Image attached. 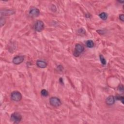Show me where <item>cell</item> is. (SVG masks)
I'll list each match as a JSON object with an SVG mask.
<instances>
[{
    "instance_id": "8992f818",
    "label": "cell",
    "mask_w": 124,
    "mask_h": 124,
    "mask_svg": "<svg viewBox=\"0 0 124 124\" xmlns=\"http://www.w3.org/2000/svg\"><path fill=\"white\" fill-rule=\"evenodd\" d=\"M29 15L33 17H36L40 15V11L37 8H32L29 11Z\"/></svg>"
},
{
    "instance_id": "9a60e30c",
    "label": "cell",
    "mask_w": 124,
    "mask_h": 124,
    "mask_svg": "<svg viewBox=\"0 0 124 124\" xmlns=\"http://www.w3.org/2000/svg\"><path fill=\"white\" fill-rule=\"evenodd\" d=\"M6 22V20L4 18H2L0 17V27L3 26Z\"/></svg>"
},
{
    "instance_id": "9c48e42d",
    "label": "cell",
    "mask_w": 124,
    "mask_h": 124,
    "mask_svg": "<svg viewBox=\"0 0 124 124\" xmlns=\"http://www.w3.org/2000/svg\"><path fill=\"white\" fill-rule=\"evenodd\" d=\"M115 101V97L113 95L108 96L106 99V103L107 105L110 106L114 104Z\"/></svg>"
},
{
    "instance_id": "e0dca14e",
    "label": "cell",
    "mask_w": 124,
    "mask_h": 124,
    "mask_svg": "<svg viewBox=\"0 0 124 124\" xmlns=\"http://www.w3.org/2000/svg\"><path fill=\"white\" fill-rule=\"evenodd\" d=\"M118 90H119L120 92H123L124 88H123V85H120L119 86V87H118Z\"/></svg>"
},
{
    "instance_id": "4fadbf2b",
    "label": "cell",
    "mask_w": 124,
    "mask_h": 124,
    "mask_svg": "<svg viewBox=\"0 0 124 124\" xmlns=\"http://www.w3.org/2000/svg\"><path fill=\"white\" fill-rule=\"evenodd\" d=\"M41 94L42 96L46 97L48 95V92L46 89H43L41 91Z\"/></svg>"
},
{
    "instance_id": "6da1fadb",
    "label": "cell",
    "mask_w": 124,
    "mask_h": 124,
    "mask_svg": "<svg viewBox=\"0 0 124 124\" xmlns=\"http://www.w3.org/2000/svg\"><path fill=\"white\" fill-rule=\"evenodd\" d=\"M84 50V46L80 44H77L75 46V50L73 53V55L75 57H78Z\"/></svg>"
},
{
    "instance_id": "30bf717a",
    "label": "cell",
    "mask_w": 124,
    "mask_h": 124,
    "mask_svg": "<svg viewBox=\"0 0 124 124\" xmlns=\"http://www.w3.org/2000/svg\"><path fill=\"white\" fill-rule=\"evenodd\" d=\"M36 65L41 68H45L47 66V63L42 60H38L36 61Z\"/></svg>"
},
{
    "instance_id": "2e32d148",
    "label": "cell",
    "mask_w": 124,
    "mask_h": 124,
    "mask_svg": "<svg viewBox=\"0 0 124 124\" xmlns=\"http://www.w3.org/2000/svg\"><path fill=\"white\" fill-rule=\"evenodd\" d=\"M116 99L117 100H120L122 103H124V97L123 96H116Z\"/></svg>"
},
{
    "instance_id": "52a82bcc",
    "label": "cell",
    "mask_w": 124,
    "mask_h": 124,
    "mask_svg": "<svg viewBox=\"0 0 124 124\" xmlns=\"http://www.w3.org/2000/svg\"><path fill=\"white\" fill-rule=\"evenodd\" d=\"M24 60L23 56H16L13 59V62L15 64H19L22 63Z\"/></svg>"
},
{
    "instance_id": "7c38bea8",
    "label": "cell",
    "mask_w": 124,
    "mask_h": 124,
    "mask_svg": "<svg viewBox=\"0 0 124 124\" xmlns=\"http://www.w3.org/2000/svg\"><path fill=\"white\" fill-rule=\"evenodd\" d=\"M99 16L102 20H106L108 18V14L105 12H102L99 15Z\"/></svg>"
},
{
    "instance_id": "5bb4252c",
    "label": "cell",
    "mask_w": 124,
    "mask_h": 124,
    "mask_svg": "<svg viewBox=\"0 0 124 124\" xmlns=\"http://www.w3.org/2000/svg\"><path fill=\"white\" fill-rule=\"evenodd\" d=\"M99 58H100V61L101 62V63L103 65H106V60L104 57V56L102 55H99Z\"/></svg>"
},
{
    "instance_id": "277c9868",
    "label": "cell",
    "mask_w": 124,
    "mask_h": 124,
    "mask_svg": "<svg viewBox=\"0 0 124 124\" xmlns=\"http://www.w3.org/2000/svg\"><path fill=\"white\" fill-rule=\"evenodd\" d=\"M49 103L53 107H59L62 105L61 100L56 97H52L50 98Z\"/></svg>"
},
{
    "instance_id": "5b68a950",
    "label": "cell",
    "mask_w": 124,
    "mask_h": 124,
    "mask_svg": "<svg viewBox=\"0 0 124 124\" xmlns=\"http://www.w3.org/2000/svg\"><path fill=\"white\" fill-rule=\"evenodd\" d=\"M44 23L41 20H37L35 24V30L37 32L42 31L44 29Z\"/></svg>"
},
{
    "instance_id": "8fae6325",
    "label": "cell",
    "mask_w": 124,
    "mask_h": 124,
    "mask_svg": "<svg viewBox=\"0 0 124 124\" xmlns=\"http://www.w3.org/2000/svg\"><path fill=\"white\" fill-rule=\"evenodd\" d=\"M86 45L87 47L92 48L94 46V43H93V41H92L91 40H89L86 41Z\"/></svg>"
},
{
    "instance_id": "ba28073f",
    "label": "cell",
    "mask_w": 124,
    "mask_h": 124,
    "mask_svg": "<svg viewBox=\"0 0 124 124\" xmlns=\"http://www.w3.org/2000/svg\"><path fill=\"white\" fill-rule=\"evenodd\" d=\"M15 13V11L13 10H3L0 11L1 17L3 16H9Z\"/></svg>"
},
{
    "instance_id": "ac0fdd59",
    "label": "cell",
    "mask_w": 124,
    "mask_h": 124,
    "mask_svg": "<svg viewBox=\"0 0 124 124\" xmlns=\"http://www.w3.org/2000/svg\"><path fill=\"white\" fill-rule=\"evenodd\" d=\"M119 19L122 21H124V15L123 14H121L119 15Z\"/></svg>"
},
{
    "instance_id": "7a4b0ae2",
    "label": "cell",
    "mask_w": 124,
    "mask_h": 124,
    "mask_svg": "<svg viewBox=\"0 0 124 124\" xmlns=\"http://www.w3.org/2000/svg\"><path fill=\"white\" fill-rule=\"evenodd\" d=\"M11 120L15 124L19 123L22 120V116L18 112H14L11 115Z\"/></svg>"
},
{
    "instance_id": "3957f363",
    "label": "cell",
    "mask_w": 124,
    "mask_h": 124,
    "mask_svg": "<svg viewBox=\"0 0 124 124\" xmlns=\"http://www.w3.org/2000/svg\"><path fill=\"white\" fill-rule=\"evenodd\" d=\"M11 99L16 102H18L22 99V95L18 91H14L11 94Z\"/></svg>"
}]
</instances>
